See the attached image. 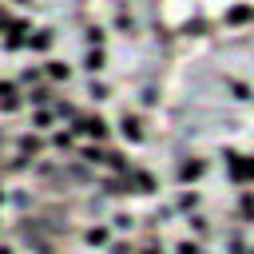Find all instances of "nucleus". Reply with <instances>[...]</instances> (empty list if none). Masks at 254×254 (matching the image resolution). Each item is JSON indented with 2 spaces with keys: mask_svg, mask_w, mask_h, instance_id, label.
I'll return each instance as SVG.
<instances>
[{
  "mask_svg": "<svg viewBox=\"0 0 254 254\" xmlns=\"http://www.w3.org/2000/svg\"><path fill=\"white\" fill-rule=\"evenodd\" d=\"M230 171H234V179H254V159H234Z\"/></svg>",
  "mask_w": 254,
  "mask_h": 254,
  "instance_id": "obj_1",
  "label": "nucleus"
},
{
  "mask_svg": "<svg viewBox=\"0 0 254 254\" xmlns=\"http://www.w3.org/2000/svg\"><path fill=\"white\" fill-rule=\"evenodd\" d=\"M198 171H202V163H187V167H183V179H194Z\"/></svg>",
  "mask_w": 254,
  "mask_h": 254,
  "instance_id": "obj_2",
  "label": "nucleus"
}]
</instances>
